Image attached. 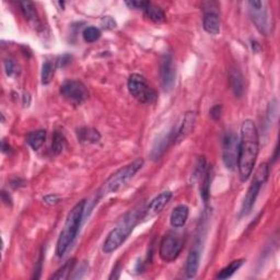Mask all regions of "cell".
Wrapping results in <instances>:
<instances>
[{"mask_svg": "<svg viewBox=\"0 0 280 280\" xmlns=\"http://www.w3.org/2000/svg\"><path fill=\"white\" fill-rule=\"evenodd\" d=\"M45 139H46V131H44V129H39V131H35L29 134V136L27 137V142L29 143V146L31 148L35 150V151H38V150L43 146Z\"/></svg>", "mask_w": 280, "mask_h": 280, "instance_id": "cell-21", "label": "cell"}, {"mask_svg": "<svg viewBox=\"0 0 280 280\" xmlns=\"http://www.w3.org/2000/svg\"><path fill=\"white\" fill-rule=\"evenodd\" d=\"M250 6V13L252 21L255 24L256 29L264 35H268L269 33V24H268V15L266 9L264 8V3L262 1L252 0L248 1Z\"/></svg>", "mask_w": 280, "mask_h": 280, "instance_id": "cell-10", "label": "cell"}, {"mask_svg": "<svg viewBox=\"0 0 280 280\" xmlns=\"http://www.w3.org/2000/svg\"><path fill=\"white\" fill-rule=\"evenodd\" d=\"M60 200H61V198H60L59 196H57V195H47V196H45L44 198H43L44 203L49 205V206H54V205L59 204Z\"/></svg>", "mask_w": 280, "mask_h": 280, "instance_id": "cell-30", "label": "cell"}, {"mask_svg": "<svg viewBox=\"0 0 280 280\" xmlns=\"http://www.w3.org/2000/svg\"><path fill=\"white\" fill-rule=\"evenodd\" d=\"M160 76H161V84L165 91H169L173 88L175 82V65L172 54L165 53L160 63Z\"/></svg>", "mask_w": 280, "mask_h": 280, "instance_id": "cell-11", "label": "cell"}, {"mask_svg": "<svg viewBox=\"0 0 280 280\" xmlns=\"http://www.w3.org/2000/svg\"><path fill=\"white\" fill-rule=\"evenodd\" d=\"M144 15L152 21L153 23H163L165 21V13L163 10L160 8L159 6H155V4L149 2L148 6L143 9Z\"/></svg>", "mask_w": 280, "mask_h": 280, "instance_id": "cell-18", "label": "cell"}, {"mask_svg": "<svg viewBox=\"0 0 280 280\" xmlns=\"http://www.w3.org/2000/svg\"><path fill=\"white\" fill-rule=\"evenodd\" d=\"M66 146V138L64 135L59 132H55L53 136V141H51V152L54 154H60L63 152Z\"/></svg>", "mask_w": 280, "mask_h": 280, "instance_id": "cell-26", "label": "cell"}, {"mask_svg": "<svg viewBox=\"0 0 280 280\" xmlns=\"http://www.w3.org/2000/svg\"><path fill=\"white\" fill-rule=\"evenodd\" d=\"M149 1H126L127 6L131 9H144L148 6Z\"/></svg>", "mask_w": 280, "mask_h": 280, "instance_id": "cell-31", "label": "cell"}, {"mask_svg": "<svg viewBox=\"0 0 280 280\" xmlns=\"http://www.w3.org/2000/svg\"><path fill=\"white\" fill-rule=\"evenodd\" d=\"M183 246L184 242L182 237L174 234V233H168V234H165L162 237L161 242H160V258L165 263L174 262L179 257L181 252H182Z\"/></svg>", "mask_w": 280, "mask_h": 280, "instance_id": "cell-7", "label": "cell"}, {"mask_svg": "<svg viewBox=\"0 0 280 280\" xmlns=\"http://www.w3.org/2000/svg\"><path fill=\"white\" fill-rule=\"evenodd\" d=\"M30 103H31V96H30L28 92H24V94H23V104H24V106H29Z\"/></svg>", "mask_w": 280, "mask_h": 280, "instance_id": "cell-36", "label": "cell"}, {"mask_svg": "<svg viewBox=\"0 0 280 280\" xmlns=\"http://www.w3.org/2000/svg\"><path fill=\"white\" fill-rule=\"evenodd\" d=\"M76 265V258H70L69 261H67L63 266H61L58 271H57L54 275H51L49 279L53 280H65L70 277L71 272L74 271V267Z\"/></svg>", "mask_w": 280, "mask_h": 280, "instance_id": "cell-22", "label": "cell"}, {"mask_svg": "<svg viewBox=\"0 0 280 280\" xmlns=\"http://www.w3.org/2000/svg\"><path fill=\"white\" fill-rule=\"evenodd\" d=\"M171 197H172V191L171 190H164L161 194H159L155 198L151 200L146 209H143L141 218L144 220L151 219V218L159 215L160 212L163 210V208L170 201Z\"/></svg>", "mask_w": 280, "mask_h": 280, "instance_id": "cell-12", "label": "cell"}, {"mask_svg": "<svg viewBox=\"0 0 280 280\" xmlns=\"http://www.w3.org/2000/svg\"><path fill=\"white\" fill-rule=\"evenodd\" d=\"M269 175V167L267 163L261 164L256 170L255 175H254V179L252 181V184L250 185V187L247 189V193L245 195V198L243 200L242 208H241V216L244 217L250 214L254 204H255V200L258 196L259 189H261L262 185L266 182Z\"/></svg>", "mask_w": 280, "mask_h": 280, "instance_id": "cell-5", "label": "cell"}, {"mask_svg": "<svg viewBox=\"0 0 280 280\" xmlns=\"http://www.w3.org/2000/svg\"><path fill=\"white\" fill-rule=\"evenodd\" d=\"M211 168H207L203 175L200 185V196L203 198L204 203H207L210 197V183H211Z\"/></svg>", "mask_w": 280, "mask_h": 280, "instance_id": "cell-24", "label": "cell"}, {"mask_svg": "<svg viewBox=\"0 0 280 280\" xmlns=\"http://www.w3.org/2000/svg\"><path fill=\"white\" fill-rule=\"evenodd\" d=\"M204 30L211 35H217L220 33V19L215 10H206L203 19Z\"/></svg>", "mask_w": 280, "mask_h": 280, "instance_id": "cell-13", "label": "cell"}, {"mask_svg": "<svg viewBox=\"0 0 280 280\" xmlns=\"http://www.w3.org/2000/svg\"><path fill=\"white\" fill-rule=\"evenodd\" d=\"M244 259L240 258V259H235V261L231 262L229 265L226 266L225 268H222L221 271L218 273V275L216 276L217 279H228L233 276V274H234L238 268H240L243 264H244Z\"/></svg>", "mask_w": 280, "mask_h": 280, "instance_id": "cell-23", "label": "cell"}, {"mask_svg": "<svg viewBox=\"0 0 280 280\" xmlns=\"http://www.w3.org/2000/svg\"><path fill=\"white\" fill-rule=\"evenodd\" d=\"M84 39L88 43H93L101 38V31L95 27H88L84 30Z\"/></svg>", "mask_w": 280, "mask_h": 280, "instance_id": "cell-28", "label": "cell"}, {"mask_svg": "<svg viewBox=\"0 0 280 280\" xmlns=\"http://www.w3.org/2000/svg\"><path fill=\"white\" fill-rule=\"evenodd\" d=\"M140 217L141 216H139L138 210L131 211L124 216L123 219L119 221V224L108 233L104 243H103V252L110 254L116 251L127 240V237L131 235Z\"/></svg>", "mask_w": 280, "mask_h": 280, "instance_id": "cell-3", "label": "cell"}, {"mask_svg": "<svg viewBox=\"0 0 280 280\" xmlns=\"http://www.w3.org/2000/svg\"><path fill=\"white\" fill-rule=\"evenodd\" d=\"M142 165L143 160L137 159L135 160L134 162L119 169L117 172L112 174L110 178L106 180V182L103 184L102 188L98 190V197L116 193L117 190L121 189L123 186H125L129 181L134 178L135 174L142 168Z\"/></svg>", "mask_w": 280, "mask_h": 280, "instance_id": "cell-4", "label": "cell"}, {"mask_svg": "<svg viewBox=\"0 0 280 280\" xmlns=\"http://www.w3.org/2000/svg\"><path fill=\"white\" fill-rule=\"evenodd\" d=\"M229 78L233 92L237 97H241L244 93V80H243L241 72L237 69H232L230 70Z\"/></svg>", "mask_w": 280, "mask_h": 280, "instance_id": "cell-19", "label": "cell"}, {"mask_svg": "<svg viewBox=\"0 0 280 280\" xmlns=\"http://www.w3.org/2000/svg\"><path fill=\"white\" fill-rule=\"evenodd\" d=\"M78 138L81 142H96L100 140L101 136L95 129L82 128L78 131Z\"/></svg>", "mask_w": 280, "mask_h": 280, "instance_id": "cell-25", "label": "cell"}, {"mask_svg": "<svg viewBox=\"0 0 280 280\" xmlns=\"http://www.w3.org/2000/svg\"><path fill=\"white\" fill-rule=\"evenodd\" d=\"M128 91L136 100L142 104H152L158 98V94L150 88L146 79L138 74H133L128 79Z\"/></svg>", "mask_w": 280, "mask_h": 280, "instance_id": "cell-6", "label": "cell"}, {"mask_svg": "<svg viewBox=\"0 0 280 280\" xmlns=\"http://www.w3.org/2000/svg\"><path fill=\"white\" fill-rule=\"evenodd\" d=\"M121 271H122V268L121 266H119V264H117L115 268L113 269V273L110 276V279H118L119 276H121Z\"/></svg>", "mask_w": 280, "mask_h": 280, "instance_id": "cell-35", "label": "cell"}, {"mask_svg": "<svg viewBox=\"0 0 280 280\" xmlns=\"http://www.w3.org/2000/svg\"><path fill=\"white\" fill-rule=\"evenodd\" d=\"M70 58L71 57L69 56V55H64L63 57H61V61H60V66L63 67V66H65L66 64H68L69 61H70Z\"/></svg>", "mask_w": 280, "mask_h": 280, "instance_id": "cell-37", "label": "cell"}, {"mask_svg": "<svg viewBox=\"0 0 280 280\" xmlns=\"http://www.w3.org/2000/svg\"><path fill=\"white\" fill-rule=\"evenodd\" d=\"M221 112H222V106L220 104L215 105L214 107L210 110V116L217 121V119H219L221 116Z\"/></svg>", "mask_w": 280, "mask_h": 280, "instance_id": "cell-32", "label": "cell"}, {"mask_svg": "<svg viewBox=\"0 0 280 280\" xmlns=\"http://www.w3.org/2000/svg\"><path fill=\"white\" fill-rule=\"evenodd\" d=\"M259 151V137L257 128L251 119L243 122L241 127V140H238L237 164L242 182L250 178L255 167Z\"/></svg>", "mask_w": 280, "mask_h": 280, "instance_id": "cell-1", "label": "cell"}, {"mask_svg": "<svg viewBox=\"0 0 280 280\" xmlns=\"http://www.w3.org/2000/svg\"><path fill=\"white\" fill-rule=\"evenodd\" d=\"M86 207V200H81L76 204L72 209L69 211L67 216L66 222L64 225L63 230H61L58 240L56 244V254L58 257H63L64 254L68 250V247L74 242L75 237L77 236L78 230H79L82 217H84Z\"/></svg>", "mask_w": 280, "mask_h": 280, "instance_id": "cell-2", "label": "cell"}, {"mask_svg": "<svg viewBox=\"0 0 280 280\" xmlns=\"http://www.w3.org/2000/svg\"><path fill=\"white\" fill-rule=\"evenodd\" d=\"M55 74V66L51 61H45L42 67V84L48 85Z\"/></svg>", "mask_w": 280, "mask_h": 280, "instance_id": "cell-27", "label": "cell"}, {"mask_svg": "<svg viewBox=\"0 0 280 280\" xmlns=\"http://www.w3.org/2000/svg\"><path fill=\"white\" fill-rule=\"evenodd\" d=\"M10 149H11V148H10L9 144L7 146L6 141H4V140H2V151H3V152H9Z\"/></svg>", "mask_w": 280, "mask_h": 280, "instance_id": "cell-39", "label": "cell"}, {"mask_svg": "<svg viewBox=\"0 0 280 280\" xmlns=\"http://www.w3.org/2000/svg\"><path fill=\"white\" fill-rule=\"evenodd\" d=\"M4 70L8 77H13L19 72V67L12 58H7L4 60Z\"/></svg>", "mask_w": 280, "mask_h": 280, "instance_id": "cell-29", "label": "cell"}, {"mask_svg": "<svg viewBox=\"0 0 280 280\" xmlns=\"http://www.w3.org/2000/svg\"><path fill=\"white\" fill-rule=\"evenodd\" d=\"M60 93L67 100L75 104H81L89 97V91L87 87L78 80L65 81L60 87Z\"/></svg>", "mask_w": 280, "mask_h": 280, "instance_id": "cell-8", "label": "cell"}, {"mask_svg": "<svg viewBox=\"0 0 280 280\" xmlns=\"http://www.w3.org/2000/svg\"><path fill=\"white\" fill-rule=\"evenodd\" d=\"M195 121H196L195 113L188 112V113L185 114V117H184V121L182 123V125H181V127L178 129V131H176L175 141H176V140H178V141H182L184 138L188 136V135L191 133V131H193Z\"/></svg>", "mask_w": 280, "mask_h": 280, "instance_id": "cell-17", "label": "cell"}, {"mask_svg": "<svg viewBox=\"0 0 280 280\" xmlns=\"http://www.w3.org/2000/svg\"><path fill=\"white\" fill-rule=\"evenodd\" d=\"M238 140L235 134L229 133L226 135L222 144V158L227 169L234 170L237 164Z\"/></svg>", "mask_w": 280, "mask_h": 280, "instance_id": "cell-9", "label": "cell"}, {"mask_svg": "<svg viewBox=\"0 0 280 280\" xmlns=\"http://www.w3.org/2000/svg\"><path fill=\"white\" fill-rule=\"evenodd\" d=\"M103 23H104L106 25V29H113V28H115V21L111 18V17H105L104 19H103Z\"/></svg>", "mask_w": 280, "mask_h": 280, "instance_id": "cell-34", "label": "cell"}, {"mask_svg": "<svg viewBox=\"0 0 280 280\" xmlns=\"http://www.w3.org/2000/svg\"><path fill=\"white\" fill-rule=\"evenodd\" d=\"M78 271H80V272H86V271H88V266L86 265V264H82V265L80 266V268H79V269H78ZM81 277H82V276H81V275H79V273H78V274L76 275V276H74V278H75V279H76V278H81Z\"/></svg>", "mask_w": 280, "mask_h": 280, "instance_id": "cell-38", "label": "cell"}, {"mask_svg": "<svg viewBox=\"0 0 280 280\" xmlns=\"http://www.w3.org/2000/svg\"><path fill=\"white\" fill-rule=\"evenodd\" d=\"M199 262H200V251L198 247L195 246L190 250L187 256V261H186V276L188 278L196 277L197 272H198Z\"/></svg>", "mask_w": 280, "mask_h": 280, "instance_id": "cell-15", "label": "cell"}, {"mask_svg": "<svg viewBox=\"0 0 280 280\" xmlns=\"http://www.w3.org/2000/svg\"><path fill=\"white\" fill-rule=\"evenodd\" d=\"M20 7H21L24 18L27 19L30 23H32L34 27H38V25H40V20L38 17V13H36V10H35L33 2L21 1L20 2Z\"/></svg>", "mask_w": 280, "mask_h": 280, "instance_id": "cell-20", "label": "cell"}, {"mask_svg": "<svg viewBox=\"0 0 280 280\" xmlns=\"http://www.w3.org/2000/svg\"><path fill=\"white\" fill-rule=\"evenodd\" d=\"M189 215V209L186 205H180L175 207L170 217L171 226L173 228H182L185 226Z\"/></svg>", "mask_w": 280, "mask_h": 280, "instance_id": "cell-16", "label": "cell"}, {"mask_svg": "<svg viewBox=\"0 0 280 280\" xmlns=\"http://www.w3.org/2000/svg\"><path fill=\"white\" fill-rule=\"evenodd\" d=\"M1 198H2V201L6 205H10L11 206L12 205V199H11V197H10V195L7 193L6 190H2L1 191Z\"/></svg>", "mask_w": 280, "mask_h": 280, "instance_id": "cell-33", "label": "cell"}, {"mask_svg": "<svg viewBox=\"0 0 280 280\" xmlns=\"http://www.w3.org/2000/svg\"><path fill=\"white\" fill-rule=\"evenodd\" d=\"M175 132L174 131L170 132L168 135H164L163 137H161L160 139H158L157 141H155L154 146L152 148V151H151V157L153 160L160 159V157H161L165 150H167V148L169 147V144L171 142L175 141V137H176Z\"/></svg>", "mask_w": 280, "mask_h": 280, "instance_id": "cell-14", "label": "cell"}]
</instances>
